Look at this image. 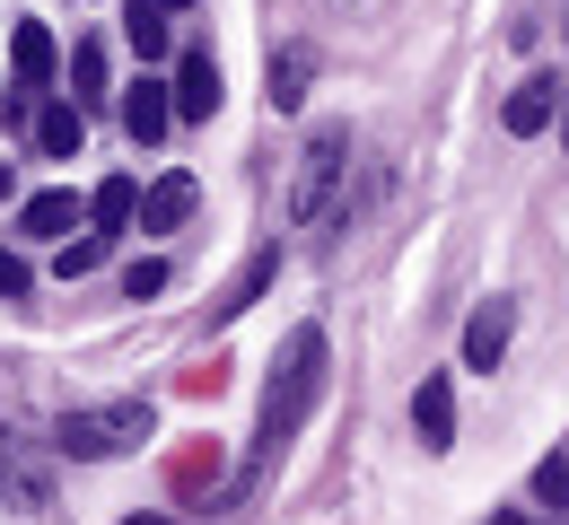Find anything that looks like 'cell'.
Segmentation results:
<instances>
[{"label": "cell", "instance_id": "cell-20", "mask_svg": "<svg viewBox=\"0 0 569 525\" xmlns=\"http://www.w3.org/2000/svg\"><path fill=\"white\" fill-rule=\"evenodd\" d=\"M106 263V228H88L79 245H62V281H79V272H97Z\"/></svg>", "mask_w": 569, "mask_h": 525}, {"label": "cell", "instance_id": "cell-4", "mask_svg": "<svg viewBox=\"0 0 569 525\" xmlns=\"http://www.w3.org/2000/svg\"><path fill=\"white\" fill-rule=\"evenodd\" d=\"M0 491H9L18 508H53V473H44V455L27 447L18 430H0Z\"/></svg>", "mask_w": 569, "mask_h": 525}, {"label": "cell", "instance_id": "cell-8", "mask_svg": "<svg viewBox=\"0 0 569 525\" xmlns=\"http://www.w3.org/2000/svg\"><path fill=\"white\" fill-rule=\"evenodd\" d=\"M53 62H62L53 27H44V18H18V27H9V71H18V88H44Z\"/></svg>", "mask_w": 569, "mask_h": 525}, {"label": "cell", "instance_id": "cell-10", "mask_svg": "<svg viewBox=\"0 0 569 525\" xmlns=\"http://www.w3.org/2000/svg\"><path fill=\"white\" fill-rule=\"evenodd\" d=\"M193 202H202V184H193V175L176 166V175H158V184L141 193V211H132V228H184V220H193Z\"/></svg>", "mask_w": 569, "mask_h": 525}, {"label": "cell", "instance_id": "cell-21", "mask_svg": "<svg viewBox=\"0 0 569 525\" xmlns=\"http://www.w3.org/2000/svg\"><path fill=\"white\" fill-rule=\"evenodd\" d=\"M167 281H176V272H167V263H158V254H141V263H132V272H123V299H158V290H167Z\"/></svg>", "mask_w": 569, "mask_h": 525}, {"label": "cell", "instance_id": "cell-23", "mask_svg": "<svg viewBox=\"0 0 569 525\" xmlns=\"http://www.w3.org/2000/svg\"><path fill=\"white\" fill-rule=\"evenodd\" d=\"M491 525H526V517H517V508H499V517H491Z\"/></svg>", "mask_w": 569, "mask_h": 525}, {"label": "cell", "instance_id": "cell-13", "mask_svg": "<svg viewBox=\"0 0 569 525\" xmlns=\"http://www.w3.org/2000/svg\"><path fill=\"white\" fill-rule=\"evenodd\" d=\"M132 211H141V184H132V175H106V184L88 193V220L106 228V236H114V228H132Z\"/></svg>", "mask_w": 569, "mask_h": 525}, {"label": "cell", "instance_id": "cell-6", "mask_svg": "<svg viewBox=\"0 0 569 525\" xmlns=\"http://www.w3.org/2000/svg\"><path fill=\"white\" fill-rule=\"evenodd\" d=\"M167 97H176V114H184V123H211V114H219V62H211V44H193V53L176 62Z\"/></svg>", "mask_w": 569, "mask_h": 525}, {"label": "cell", "instance_id": "cell-3", "mask_svg": "<svg viewBox=\"0 0 569 525\" xmlns=\"http://www.w3.org/2000/svg\"><path fill=\"white\" fill-rule=\"evenodd\" d=\"M342 166H351V132H342V123H325V132L298 150V184H289V220H298V228H316L325 211H333Z\"/></svg>", "mask_w": 569, "mask_h": 525}, {"label": "cell", "instance_id": "cell-26", "mask_svg": "<svg viewBox=\"0 0 569 525\" xmlns=\"http://www.w3.org/2000/svg\"><path fill=\"white\" fill-rule=\"evenodd\" d=\"M0 193H9V158H0Z\"/></svg>", "mask_w": 569, "mask_h": 525}, {"label": "cell", "instance_id": "cell-1", "mask_svg": "<svg viewBox=\"0 0 569 525\" xmlns=\"http://www.w3.org/2000/svg\"><path fill=\"white\" fill-rule=\"evenodd\" d=\"M316 385H325V333H316V324H298V333H289L281 376H272V394H263V430H254V473H246V482H263V473H272V455L298 438V421H307Z\"/></svg>", "mask_w": 569, "mask_h": 525}, {"label": "cell", "instance_id": "cell-16", "mask_svg": "<svg viewBox=\"0 0 569 525\" xmlns=\"http://www.w3.org/2000/svg\"><path fill=\"white\" fill-rule=\"evenodd\" d=\"M263 97H272V114H289V105L307 97V44H289V53H272V88H263Z\"/></svg>", "mask_w": 569, "mask_h": 525}, {"label": "cell", "instance_id": "cell-25", "mask_svg": "<svg viewBox=\"0 0 569 525\" xmlns=\"http://www.w3.org/2000/svg\"><path fill=\"white\" fill-rule=\"evenodd\" d=\"M158 9H193V0H158Z\"/></svg>", "mask_w": 569, "mask_h": 525}, {"label": "cell", "instance_id": "cell-2", "mask_svg": "<svg viewBox=\"0 0 569 525\" xmlns=\"http://www.w3.org/2000/svg\"><path fill=\"white\" fill-rule=\"evenodd\" d=\"M149 430H158L149 403H79V412H62V438L53 447L71 455V464H106V455H132Z\"/></svg>", "mask_w": 569, "mask_h": 525}, {"label": "cell", "instance_id": "cell-22", "mask_svg": "<svg viewBox=\"0 0 569 525\" xmlns=\"http://www.w3.org/2000/svg\"><path fill=\"white\" fill-rule=\"evenodd\" d=\"M0 299H27V263L18 254H0Z\"/></svg>", "mask_w": 569, "mask_h": 525}, {"label": "cell", "instance_id": "cell-18", "mask_svg": "<svg viewBox=\"0 0 569 525\" xmlns=\"http://www.w3.org/2000/svg\"><path fill=\"white\" fill-rule=\"evenodd\" d=\"M71 79H79L71 105H97V97H106V53H97V44H79V53H71Z\"/></svg>", "mask_w": 569, "mask_h": 525}, {"label": "cell", "instance_id": "cell-15", "mask_svg": "<svg viewBox=\"0 0 569 525\" xmlns=\"http://www.w3.org/2000/svg\"><path fill=\"white\" fill-rule=\"evenodd\" d=\"M79 141H88L79 105H44V114H36V150L44 158H79Z\"/></svg>", "mask_w": 569, "mask_h": 525}, {"label": "cell", "instance_id": "cell-24", "mask_svg": "<svg viewBox=\"0 0 569 525\" xmlns=\"http://www.w3.org/2000/svg\"><path fill=\"white\" fill-rule=\"evenodd\" d=\"M123 525H176V517H123Z\"/></svg>", "mask_w": 569, "mask_h": 525}, {"label": "cell", "instance_id": "cell-27", "mask_svg": "<svg viewBox=\"0 0 569 525\" xmlns=\"http://www.w3.org/2000/svg\"><path fill=\"white\" fill-rule=\"evenodd\" d=\"M561 97H569V88H561Z\"/></svg>", "mask_w": 569, "mask_h": 525}, {"label": "cell", "instance_id": "cell-14", "mask_svg": "<svg viewBox=\"0 0 569 525\" xmlns=\"http://www.w3.org/2000/svg\"><path fill=\"white\" fill-rule=\"evenodd\" d=\"M167 18H176V9H158V0H132V9H123V44H132L141 62L167 53Z\"/></svg>", "mask_w": 569, "mask_h": 525}, {"label": "cell", "instance_id": "cell-9", "mask_svg": "<svg viewBox=\"0 0 569 525\" xmlns=\"http://www.w3.org/2000/svg\"><path fill=\"white\" fill-rule=\"evenodd\" d=\"M167 123H176V97H167V79H132V88H123V132H132V141H167Z\"/></svg>", "mask_w": 569, "mask_h": 525}, {"label": "cell", "instance_id": "cell-7", "mask_svg": "<svg viewBox=\"0 0 569 525\" xmlns=\"http://www.w3.org/2000/svg\"><path fill=\"white\" fill-rule=\"evenodd\" d=\"M412 430H421V447H429V455L456 447V385H447L438 368H429V376H421V394H412Z\"/></svg>", "mask_w": 569, "mask_h": 525}, {"label": "cell", "instance_id": "cell-5", "mask_svg": "<svg viewBox=\"0 0 569 525\" xmlns=\"http://www.w3.org/2000/svg\"><path fill=\"white\" fill-rule=\"evenodd\" d=\"M552 114H561V79H552V71L517 79V88H508V105H499V123H508V141H535V132H543Z\"/></svg>", "mask_w": 569, "mask_h": 525}, {"label": "cell", "instance_id": "cell-12", "mask_svg": "<svg viewBox=\"0 0 569 525\" xmlns=\"http://www.w3.org/2000/svg\"><path fill=\"white\" fill-rule=\"evenodd\" d=\"M79 220H88V202H79L71 184H53V193H36V202L18 211V228H27V236H71Z\"/></svg>", "mask_w": 569, "mask_h": 525}, {"label": "cell", "instance_id": "cell-11", "mask_svg": "<svg viewBox=\"0 0 569 525\" xmlns=\"http://www.w3.org/2000/svg\"><path fill=\"white\" fill-rule=\"evenodd\" d=\"M508 333H517V306H508V299L473 306V324H465V368H499V351H508Z\"/></svg>", "mask_w": 569, "mask_h": 525}, {"label": "cell", "instance_id": "cell-17", "mask_svg": "<svg viewBox=\"0 0 569 525\" xmlns=\"http://www.w3.org/2000/svg\"><path fill=\"white\" fill-rule=\"evenodd\" d=\"M272 263H281V254H254V263H246V281H237V290L219 299V324H228V315H246V306L263 299V281H272Z\"/></svg>", "mask_w": 569, "mask_h": 525}, {"label": "cell", "instance_id": "cell-19", "mask_svg": "<svg viewBox=\"0 0 569 525\" xmlns=\"http://www.w3.org/2000/svg\"><path fill=\"white\" fill-rule=\"evenodd\" d=\"M535 499H543V508H569V447H552L535 464Z\"/></svg>", "mask_w": 569, "mask_h": 525}]
</instances>
